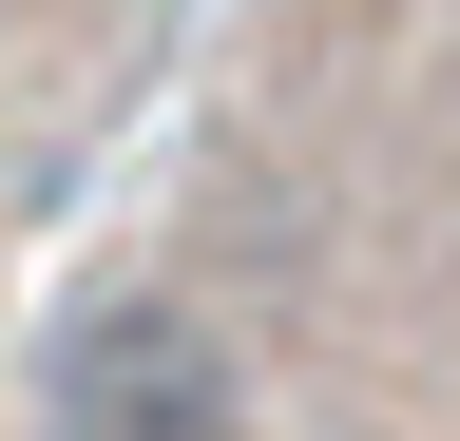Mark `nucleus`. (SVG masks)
I'll list each match as a JSON object with an SVG mask.
<instances>
[{
  "label": "nucleus",
  "instance_id": "f257e3e1",
  "mask_svg": "<svg viewBox=\"0 0 460 441\" xmlns=\"http://www.w3.org/2000/svg\"><path fill=\"white\" fill-rule=\"evenodd\" d=\"M230 326L211 307H172V288H96V307H58V346H39V422L58 441H230Z\"/></svg>",
  "mask_w": 460,
  "mask_h": 441
}]
</instances>
